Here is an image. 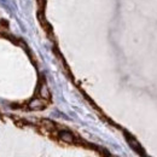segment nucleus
<instances>
[{
    "label": "nucleus",
    "mask_w": 157,
    "mask_h": 157,
    "mask_svg": "<svg viewBox=\"0 0 157 157\" xmlns=\"http://www.w3.org/2000/svg\"><path fill=\"white\" fill-rule=\"evenodd\" d=\"M42 124H44L46 128H48V129H53V128H55V123L51 122V121H48V120H42Z\"/></svg>",
    "instance_id": "4"
},
{
    "label": "nucleus",
    "mask_w": 157,
    "mask_h": 157,
    "mask_svg": "<svg viewBox=\"0 0 157 157\" xmlns=\"http://www.w3.org/2000/svg\"><path fill=\"white\" fill-rule=\"evenodd\" d=\"M59 139H60L62 141H64V143H68V144H73V143L75 141L74 136H73L70 132H68V131H62V132H59Z\"/></svg>",
    "instance_id": "2"
},
{
    "label": "nucleus",
    "mask_w": 157,
    "mask_h": 157,
    "mask_svg": "<svg viewBox=\"0 0 157 157\" xmlns=\"http://www.w3.org/2000/svg\"><path fill=\"white\" fill-rule=\"evenodd\" d=\"M128 141H129V144H131V146H133L136 150H139V145H138V143L134 140V139H128Z\"/></svg>",
    "instance_id": "5"
},
{
    "label": "nucleus",
    "mask_w": 157,
    "mask_h": 157,
    "mask_svg": "<svg viewBox=\"0 0 157 157\" xmlns=\"http://www.w3.org/2000/svg\"><path fill=\"white\" fill-rule=\"evenodd\" d=\"M39 96L42 99H45V100L50 99V97H51V94H50V90H48V87H47V85H46L45 82H42V83L40 85V87H39Z\"/></svg>",
    "instance_id": "3"
},
{
    "label": "nucleus",
    "mask_w": 157,
    "mask_h": 157,
    "mask_svg": "<svg viewBox=\"0 0 157 157\" xmlns=\"http://www.w3.org/2000/svg\"><path fill=\"white\" fill-rule=\"evenodd\" d=\"M28 106H29L30 110H41V109H44L46 106V101H45V99L42 98H35L29 101Z\"/></svg>",
    "instance_id": "1"
}]
</instances>
